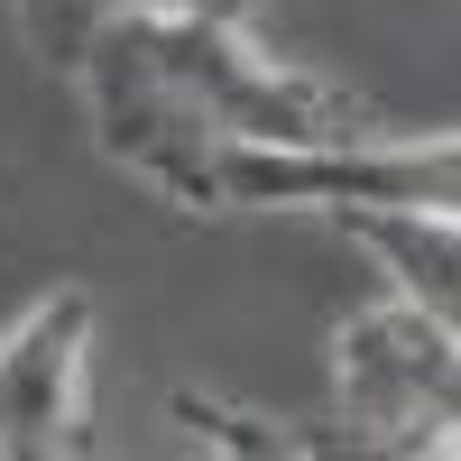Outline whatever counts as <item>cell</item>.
<instances>
[{"label":"cell","mask_w":461,"mask_h":461,"mask_svg":"<svg viewBox=\"0 0 461 461\" xmlns=\"http://www.w3.org/2000/svg\"><path fill=\"white\" fill-rule=\"evenodd\" d=\"M139 37L158 56L176 111L203 139H277V148H323V139H369V102H351L341 84L304 65H277L240 37V10L212 0H158L139 10Z\"/></svg>","instance_id":"cell-1"},{"label":"cell","mask_w":461,"mask_h":461,"mask_svg":"<svg viewBox=\"0 0 461 461\" xmlns=\"http://www.w3.org/2000/svg\"><path fill=\"white\" fill-rule=\"evenodd\" d=\"M332 425L360 461H452L461 443V323L425 304H369L332 341Z\"/></svg>","instance_id":"cell-2"},{"label":"cell","mask_w":461,"mask_h":461,"mask_svg":"<svg viewBox=\"0 0 461 461\" xmlns=\"http://www.w3.org/2000/svg\"><path fill=\"white\" fill-rule=\"evenodd\" d=\"M212 212H461V139H323V148H277V139H212L203 158Z\"/></svg>","instance_id":"cell-3"},{"label":"cell","mask_w":461,"mask_h":461,"mask_svg":"<svg viewBox=\"0 0 461 461\" xmlns=\"http://www.w3.org/2000/svg\"><path fill=\"white\" fill-rule=\"evenodd\" d=\"M84 351H93L84 286H47L0 332V461L84 452Z\"/></svg>","instance_id":"cell-4"},{"label":"cell","mask_w":461,"mask_h":461,"mask_svg":"<svg viewBox=\"0 0 461 461\" xmlns=\"http://www.w3.org/2000/svg\"><path fill=\"white\" fill-rule=\"evenodd\" d=\"M332 230L388 267V295L425 304V314H461V212L378 203V212H332Z\"/></svg>","instance_id":"cell-5"},{"label":"cell","mask_w":461,"mask_h":461,"mask_svg":"<svg viewBox=\"0 0 461 461\" xmlns=\"http://www.w3.org/2000/svg\"><path fill=\"white\" fill-rule=\"evenodd\" d=\"M167 415H176V425L194 434L203 452H230V461H341V452L360 461V443L341 434V425H332V434H314V425H277V415L221 406V397H194V388H176Z\"/></svg>","instance_id":"cell-6"},{"label":"cell","mask_w":461,"mask_h":461,"mask_svg":"<svg viewBox=\"0 0 461 461\" xmlns=\"http://www.w3.org/2000/svg\"><path fill=\"white\" fill-rule=\"evenodd\" d=\"M10 10H19V47L47 65V74H65V84H74V65H84V47H93L102 19L158 10V0H10Z\"/></svg>","instance_id":"cell-7"},{"label":"cell","mask_w":461,"mask_h":461,"mask_svg":"<svg viewBox=\"0 0 461 461\" xmlns=\"http://www.w3.org/2000/svg\"><path fill=\"white\" fill-rule=\"evenodd\" d=\"M212 10H240V0H212Z\"/></svg>","instance_id":"cell-8"}]
</instances>
